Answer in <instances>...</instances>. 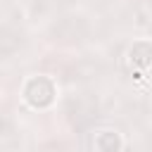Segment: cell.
<instances>
[{
    "label": "cell",
    "mask_w": 152,
    "mask_h": 152,
    "mask_svg": "<svg viewBox=\"0 0 152 152\" xmlns=\"http://www.w3.org/2000/svg\"><path fill=\"white\" fill-rule=\"evenodd\" d=\"M52 36L57 40L71 43V40H83L88 36V24L81 17H64L52 26Z\"/></svg>",
    "instance_id": "1"
},
{
    "label": "cell",
    "mask_w": 152,
    "mask_h": 152,
    "mask_svg": "<svg viewBox=\"0 0 152 152\" xmlns=\"http://www.w3.org/2000/svg\"><path fill=\"white\" fill-rule=\"evenodd\" d=\"M24 95H26V100H28L33 107H45V104L52 102L55 86H52L50 78H45V76H36V78H31V81L26 83Z\"/></svg>",
    "instance_id": "2"
},
{
    "label": "cell",
    "mask_w": 152,
    "mask_h": 152,
    "mask_svg": "<svg viewBox=\"0 0 152 152\" xmlns=\"http://www.w3.org/2000/svg\"><path fill=\"white\" fill-rule=\"evenodd\" d=\"M95 107H97V104H95V100H93L90 95H71V97L66 100V114H69L71 119H76L78 124L93 119Z\"/></svg>",
    "instance_id": "3"
},
{
    "label": "cell",
    "mask_w": 152,
    "mask_h": 152,
    "mask_svg": "<svg viewBox=\"0 0 152 152\" xmlns=\"http://www.w3.org/2000/svg\"><path fill=\"white\" fill-rule=\"evenodd\" d=\"M19 48H21V36L10 26H0V57H10Z\"/></svg>",
    "instance_id": "4"
},
{
    "label": "cell",
    "mask_w": 152,
    "mask_h": 152,
    "mask_svg": "<svg viewBox=\"0 0 152 152\" xmlns=\"http://www.w3.org/2000/svg\"><path fill=\"white\" fill-rule=\"evenodd\" d=\"M128 55H131V64H135L140 69L152 64V45L150 43H135Z\"/></svg>",
    "instance_id": "5"
},
{
    "label": "cell",
    "mask_w": 152,
    "mask_h": 152,
    "mask_svg": "<svg viewBox=\"0 0 152 152\" xmlns=\"http://www.w3.org/2000/svg\"><path fill=\"white\" fill-rule=\"evenodd\" d=\"M95 147H97V152H119L121 150V138L114 131H102L95 138Z\"/></svg>",
    "instance_id": "6"
},
{
    "label": "cell",
    "mask_w": 152,
    "mask_h": 152,
    "mask_svg": "<svg viewBox=\"0 0 152 152\" xmlns=\"http://www.w3.org/2000/svg\"><path fill=\"white\" fill-rule=\"evenodd\" d=\"M17 142H19V138H17L14 128L10 126V121H7V124H2V126H0V152L17 147Z\"/></svg>",
    "instance_id": "7"
},
{
    "label": "cell",
    "mask_w": 152,
    "mask_h": 152,
    "mask_svg": "<svg viewBox=\"0 0 152 152\" xmlns=\"http://www.w3.org/2000/svg\"><path fill=\"white\" fill-rule=\"evenodd\" d=\"M135 24L138 26H152V2L142 0L135 5Z\"/></svg>",
    "instance_id": "8"
},
{
    "label": "cell",
    "mask_w": 152,
    "mask_h": 152,
    "mask_svg": "<svg viewBox=\"0 0 152 152\" xmlns=\"http://www.w3.org/2000/svg\"><path fill=\"white\" fill-rule=\"evenodd\" d=\"M2 124H7V119H5V114H2V109H0V126Z\"/></svg>",
    "instance_id": "9"
},
{
    "label": "cell",
    "mask_w": 152,
    "mask_h": 152,
    "mask_svg": "<svg viewBox=\"0 0 152 152\" xmlns=\"http://www.w3.org/2000/svg\"><path fill=\"white\" fill-rule=\"evenodd\" d=\"M150 147H152V133H150Z\"/></svg>",
    "instance_id": "10"
}]
</instances>
